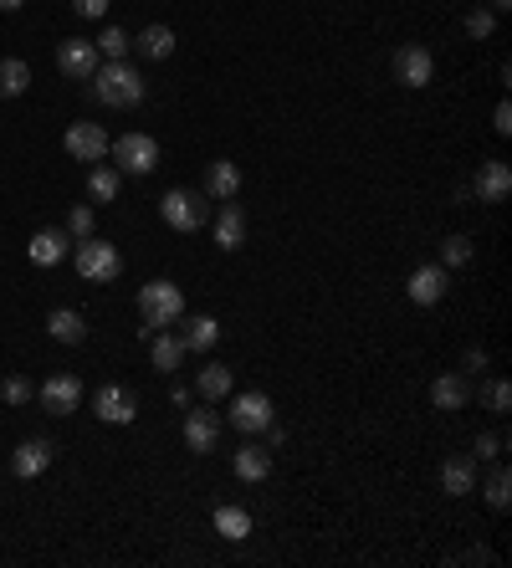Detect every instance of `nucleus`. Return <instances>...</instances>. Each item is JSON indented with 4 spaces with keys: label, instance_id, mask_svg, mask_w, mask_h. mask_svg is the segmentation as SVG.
<instances>
[{
    "label": "nucleus",
    "instance_id": "1",
    "mask_svg": "<svg viewBox=\"0 0 512 568\" xmlns=\"http://www.w3.org/2000/svg\"><path fill=\"white\" fill-rule=\"evenodd\" d=\"M93 93L108 108H139L144 103V72L128 67V62H103L93 72Z\"/></svg>",
    "mask_w": 512,
    "mask_h": 568
},
{
    "label": "nucleus",
    "instance_id": "2",
    "mask_svg": "<svg viewBox=\"0 0 512 568\" xmlns=\"http://www.w3.org/2000/svg\"><path fill=\"white\" fill-rule=\"evenodd\" d=\"M139 313H144V338H149V333H159V328H169V323L185 318V292H180L175 282L154 277V282L139 287Z\"/></svg>",
    "mask_w": 512,
    "mask_h": 568
},
{
    "label": "nucleus",
    "instance_id": "3",
    "mask_svg": "<svg viewBox=\"0 0 512 568\" xmlns=\"http://www.w3.org/2000/svg\"><path fill=\"white\" fill-rule=\"evenodd\" d=\"M72 267H77V277H82V282H113V277L123 272V256H118V246H108V241L88 236V241H77Z\"/></svg>",
    "mask_w": 512,
    "mask_h": 568
},
{
    "label": "nucleus",
    "instance_id": "4",
    "mask_svg": "<svg viewBox=\"0 0 512 568\" xmlns=\"http://www.w3.org/2000/svg\"><path fill=\"white\" fill-rule=\"evenodd\" d=\"M395 82L410 87V93L431 87L436 82V52L425 47V41H405V47L395 52Z\"/></svg>",
    "mask_w": 512,
    "mask_h": 568
},
{
    "label": "nucleus",
    "instance_id": "5",
    "mask_svg": "<svg viewBox=\"0 0 512 568\" xmlns=\"http://www.w3.org/2000/svg\"><path fill=\"white\" fill-rule=\"evenodd\" d=\"M113 159H118V174H149L154 164H159V144H154V134H123V139H113V149H108Z\"/></svg>",
    "mask_w": 512,
    "mask_h": 568
},
{
    "label": "nucleus",
    "instance_id": "6",
    "mask_svg": "<svg viewBox=\"0 0 512 568\" xmlns=\"http://www.w3.org/2000/svg\"><path fill=\"white\" fill-rule=\"evenodd\" d=\"M272 420H277V405L262 395V389H241L236 405H231V425L241 435H262V430H272Z\"/></svg>",
    "mask_w": 512,
    "mask_h": 568
},
{
    "label": "nucleus",
    "instance_id": "7",
    "mask_svg": "<svg viewBox=\"0 0 512 568\" xmlns=\"http://www.w3.org/2000/svg\"><path fill=\"white\" fill-rule=\"evenodd\" d=\"M159 215H164V226L180 231V236H190V231L205 226V205H200V195H190V190H164Z\"/></svg>",
    "mask_w": 512,
    "mask_h": 568
},
{
    "label": "nucleus",
    "instance_id": "8",
    "mask_svg": "<svg viewBox=\"0 0 512 568\" xmlns=\"http://www.w3.org/2000/svg\"><path fill=\"white\" fill-rule=\"evenodd\" d=\"M62 149L72 159H82V164H103L108 149H113V139L103 134V123H72L67 134H62Z\"/></svg>",
    "mask_w": 512,
    "mask_h": 568
},
{
    "label": "nucleus",
    "instance_id": "9",
    "mask_svg": "<svg viewBox=\"0 0 512 568\" xmlns=\"http://www.w3.org/2000/svg\"><path fill=\"white\" fill-rule=\"evenodd\" d=\"M98 67H103V52L93 47V41L67 36L62 47H57V72H62V77H72V82H88Z\"/></svg>",
    "mask_w": 512,
    "mask_h": 568
},
{
    "label": "nucleus",
    "instance_id": "10",
    "mask_svg": "<svg viewBox=\"0 0 512 568\" xmlns=\"http://www.w3.org/2000/svg\"><path fill=\"white\" fill-rule=\"evenodd\" d=\"M446 287H451L446 267H441V261H425V267H415V272H410V282H405V297L415 302V308H436V302L446 297Z\"/></svg>",
    "mask_w": 512,
    "mask_h": 568
},
{
    "label": "nucleus",
    "instance_id": "11",
    "mask_svg": "<svg viewBox=\"0 0 512 568\" xmlns=\"http://www.w3.org/2000/svg\"><path fill=\"white\" fill-rule=\"evenodd\" d=\"M36 395H41V410H47V415H72L82 405V379L77 374H52Z\"/></svg>",
    "mask_w": 512,
    "mask_h": 568
},
{
    "label": "nucleus",
    "instance_id": "12",
    "mask_svg": "<svg viewBox=\"0 0 512 568\" xmlns=\"http://www.w3.org/2000/svg\"><path fill=\"white\" fill-rule=\"evenodd\" d=\"M93 415L103 425H128L139 415V400H134V389H123V384H103L98 389V400H93Z\"/></svg>",
    "mask_w": 512,
    "mask_h": 568
},
{
    "label": "nucleus",
    "instance_id": "13",
    "mask_svg": "<svg viewBox=\"0 0 512 568\" xmlns=\"http://www.w3.org/2000/svg\"><path fill=\"white\" fill-rule=\"evenodd\" d=\"M52 456H57V446L47 441V435H36V441H21V446L11 451V471L21 476V482H36V476L52 466Z\"/></svg>",
    "mask_w": 512,
    "mask_h": 568
},
{
    "label": "nucleus",
    "instance_id": "14",
    "mask_svg": "<svg viewBox=\"0 0 512 568\" xmlns=\"http://www.w3.org/2000/svg\"><path fill=\"white\" fill-rule=\"evenodd\" d=\"M185 446L195 451V456H210L221 446V420H216V410H190L185 415Z\"/></svg>",
    "mask_w": 512,
    "mask_h": 568
},
{
    "label": "nucleus",
    "instance_id": "15",
    "mask_svg": "<svg viewBox=\"0 0 512 568\" xmlns=\"http://www.w3.org/2000/svg\"><path fill=\"white\" fill-rule=\"evenodd\" d=\"M26 256H31V267H62V261L72 256V236L67 231H36L31 236V246H26Z\"/></svg>",
    "mask_w": 512,
    "mask_h": 568
},
{
    "label": "nucleus",
    "instance_id": "16",
    "mask_svg": "<svg viewBox=\"0 0 512 568\" xmlns=\"http://www.w3.org/2000/svg\"><path fill=\"white\" fill-rule=\"evenodd\" d=\"M512 195V169H507V159H482V169H477V200L482 205H502Z\"/></svg>",
    "mask_w": 512,
    "mask_h": 568
},
{
    "label": "nucleus",
    "instance_id": "17",
    "mask_svg": "<svg viewBox=\"0 0 512 568\" xmlns=\"http://www.w3.org/2000/svg\"><path fill=\"white\" fill-rule=\"evenodd\" d=\"M205 195L210 200H236L241 195V164L236 159H210L205 164Z\"/></svg>",
    "mask_w": 512,
    "mask_h": 568
},
{
    "label": "nucleus",
    "instance_id": "18",
    "mask_svg": "<svg viewBox=\"0 0 512 568\" xmlns=\"http://www.w3.org/2000/svg\"><path fill=\"white\" fill-rule=\"evenodd\" d=\"M441 492H446V497H472V492H477V461H472V456L441 461Z\"/></svg>",
    "mask_w": 512,
    "mask_h": 568
},
{
    "label": "nucleus",
    "instance_id": "19",
    "mask_svg": "<svg viewBox=\"0 0 512 568\" xmlns=\"http://www.w3.org/2000/svg\"><path fill=\"white\" fill-rule=\"evenodd\" d=\"M216 246H221V251H241V246H246V215H241L236 200H226L221 215H216Z\"/></svg>",
    "mask_w": 512,
    "mask_h": 568
},
{
    "label": "nucleus",
    "instance_id": "20",
    "mask_svg": "<svg viewBox=\"0 0 512 568\" xmlns=\"http://www.w3.org/2000/svg\"><path fill=\"white\" fill-rule=\"evenodd\" d=\"M149 359H154V369L159 374H175L180 364H185V343H180V333H149Z\"/></svg>",
    "mask_w": 512,
    "mask_h": 568
},
{
    "label": "nucleus",
    "instance_id": "21",
    "mask_svg": "<svg viewBox=\"0 0 512 568\" xmlns=\"http://www.w3.org/2000/svg\"><path fill=\"white\" fill-rule=\"evenodd\" d=\"M180 343H185V354H205V348H216V343H221V323L210 318V313H195V318H185Z\"/></svg>",
    "mask_w": 512,
    "mask_h": 568
},
{
    "label": "nucleus",
    "instance_id": "22",
    "mask_svg": "<svg viewBox=\"0 0 512 568\" xmlns=\"http://www.w3.org/2000/svg\"><path fill=\"white\" fill-rule=\"evenodd\" d=\"M236 476H241V482H267V476H272V451L267 446H256V441H246L241 451H236Z\"/></svg>",
    "mask_w": 512,
    "mask_h": 568
},
{
    "label": "nucleus",
    "instance_id": "23",
    "mask_svg": "<svg viewBox=\"0 0 512 568\" xmlns=\"http://www.w3.org/2000/svg\"><path fill=\"white\" fill-rule=\"evenodd\" d=\"M128 47H139L144 62H164V57H175V31H169V26H144Z\"/></svg>",
    "mask_w": 512,
    "mask_h": 568
},
{
    "label": "nucleus",
    "instance_id": "24",
    "mask_svg": "<svg viewBox=\"0 0 512 568\" xmlns=\"http://www.w3.org/2000/svg\"><path fill=\"white\" fill-rule=\"evenodd\" d=\"M88 195H93V205H113V200L123 195V174H118L113 164H93V174H88Z\"/></svg>",
    "mask_w": 512,
    "mask_h": 568
},
{
    "label": "nucleus",
    "instance_id": "25",
    "mask_svg": "<svg viewBox=\"0 0 512 568\" xmlns=\"http://www.w3.org/2000/svg\"><path fill=\"white\" fill-rule=\"evenodd\" d=\"M466 400H472V389H466L461 374H441V379L431 384V405H436V410H461Z\"/></svg>",
    "mask_w": 512,
    "mask_h": 568
},
{
    "label": "nucleus",
    "instance_id": "26",
    "mask_svg": "<svg viewBox=\"0 0 512 568\" xmlns=\"http://www.w3.org/2000/svg\"><path fill=\"white\" fill-rule=\"evenodd\" d=\"M216 533L226 538V543H246L251 538V512L246 507H216Z\"/></svg>",
    "mask_w": 512,
    "mask_h": 568
},
{
    "label": "nucleus",
    "instance_id": "27",
    "mask_svg": "<svg viewBox=\"0 0 512 568\" xmlns=\"http://www.w3.org/2000/svg\"><path fill=\"white\" fill-rule=\"evenodd\" d=\"M231 384H236V379H231V369H226V364H205V369H200V379H195L200 400H210V405L226 400V395H231Z\"/></svg>",
    "mask_w": 512,
    "mask_h": 568
},
{
    "label": "nucleus",
    "instance_id": "28",
    "mask_svg": "<svg viewBox=\"0 0 512 568\" xmlns=\"http://www.w3.org/2000/svg\"><path fill=\"white\" fill-rule=\"evenodd\" d=\"M47 333H52L57 343H82L88 323H82V313H77V308H57V313L47 318Z\"/></svg>",
    "mask_w": 512,
    "mask_h": 568
},
{
    "label": "nucleus",
    "instance_id": "29",
    "mask_svg": "<svg viewBox=\"0 0 512 568\" xmlns=\"http://www.w3.org/2000/svg\"><path fill=\"white\" fill-rule=\"evenodd\" d=\"M31 87V67L21 62V57H6L0 62V98H21Z\"/></svg>",
    "mask_w": 512,
    "mask_h": 568
},
{
    "label": "nucleus",
    "instance_id": "30",
    "mask_svg": "<svg viewBox=\"0 0 512 568\" xmlns=\"http://www.w3.org/2000/svg\"><path fill=\"white\" fill-rule=\"evenodd\" d=\"M482 497H487L492 512H507V507H512V471H507V466H497L487 482H482Z\"/></svg>",
    "mask_w": 512,
    "mask_h": 568
},
{
    "label": "nucleus",
    "instance_id": "31",
    "mask_svg": "<svg viewBox=\"0 0 512 568\" xmlns=\"http://www.w3.org/2000/svg\"><path fill=\"white\" fill-rule=\"evenodd\" d=\"M482 405H487L492 415H507V410H512V384H507V379H487V384H482Z\"/></svg>",
    "mask_w": 512,
    "mask_h": 568
},
{
    "label": "nucleus",
    "instance_id": "32",
    "mask_svg": "<svg viewBox=\"0 0 512 568\" xmlns=\"http://www.w3.org/2000/svg\"><path fill=\"white\" fill-rule=\"evenodd\" d=\"M93 47H98L108 62H123V52H128V31H123V26H103V36L93 41Z\"/></svg>",
    "mask_w": 512,
    "mask_h": 568
},
{
    "label": "nucleus",
    "instance_id": "33",
    "mask_svg": "<svg viewBox=\"0 0 512 568\" xmlns=\"http://www.w3.org/2000/svg\"><path fill=\"white\" fill-rule=\"evenodd\" d=\"M472 261V241L466 236H446L441 241V267H466Z\"/></svg>",
    "mask_w": 512,
    "mask_h": 568
},
{
    "label": "nucleus",
    "instance_id": "34",
    "mask_svg": "<svg viewBox=\"0 0 512 568\" xmlns=\"http://www.w3.org/2000/svg\"><path fill=\"white\" fill-rule=\"evenodd\" d=\"M93 205H72V215H67V236H77V241H88L93 236Z\"/></svg>",
    "mask_w": 512,
    "mask_h": 568
},
{
    "label": "nucleus",
    "instance_id": "35",
    "mask_svg": "<svg viewBox=\"0 0 512 568\" xmlns=\"http://www.w3.org/2000/svg\"><path fill=\"white\" fill-rule=\"evenodd\" d=\"M0 400H6V405H31V379L26 374H11L6 384H0Z\"/></svg>",
    "mask_w": 512,
    "mask_h": 568
},
{
    "label": "nucleus",
    "instance_id": "36",
    "mask_svg": "<svg viewBox=\"0 0 512 568\" xmlns=\"http://www.w3.org/2000/svg\"><path fill=\"white\" fill-rule=\"evenodd\" d=\"M466 31H472V36H477V41H487V36H492V31H497V16H492V11H482V6H477V11H472V16H466Z\"/></svg>",
    "mask_w": 512,
    "mask_h": 568
},
{
    "label": "nucleus",
    "instance_id": "37",
    "mask_svg": "<svg viewBox=\"0 0 512 568\" xmlns=\"http://www.w3.org/2000/svg\"><path fill=\"white\" fill-rule=\"evenodd\" d=\"M502 446H507V441H502V435H492V430H487V435H477V456H482V461H497V456H502Z\"/></svg>",
    "mask_w": 512,
    "mask_h": 568
},
{
    "label": "nucleus",
    "instance_id": "38",
    "mask_svg": "<svg viewBox=\"0 0 512 568\" xmlns=\"http://www.w3.org/2000/svg\"><path fill=\"white\" fill-rule=\"evenodd\" d=\"M72 11L88 16V21H98V16H108V0H72Z\"/></svg>",
    "mask_w": 512,
    "mask_h": 568
},
{
    "label": "nucleus",
    "instance_id": "39",
    "mask_svg": "<svg viewBox=\"0 0 512 568\" xmlns=\"http://www.w3.org/2000/svg\"><path fill=\"white\" fill-rule=\"evenodd\" d=\"M492 128H497L502 139L512 134V108H507V103H497V113H492Z\"/></svg>",
    "mask_w": 512,
    "mask_h": 568
},
{
    "label": "nucleus",
    "instance_id": "40",
    "mask_svg": "<svg viewBox=\"0 0 512 568\" xmlns=\"http://www.w3.org/2000/svg\"><path fill=\"white\" fill-rule=\"evenodd\" d=\"M26 6V0H0V11H21Z\"/></svg>",
    "mask_w": 512,
    "mask_h": 568
},
{
    "label": "nucleus",
    "instance_id": "41",
    "mask_svg": "<svg viewBox=\"0 0 512 568\" xmlns=\"http://www.w3.org/2000/svg\"><path fill=\"white\" fill-rule=\"evenodd\" d=\"M512 6V0H492V11H507Z\"/></svg>",
    "mask_w": 512,
    "mask_h": 568
}]
</instances>
